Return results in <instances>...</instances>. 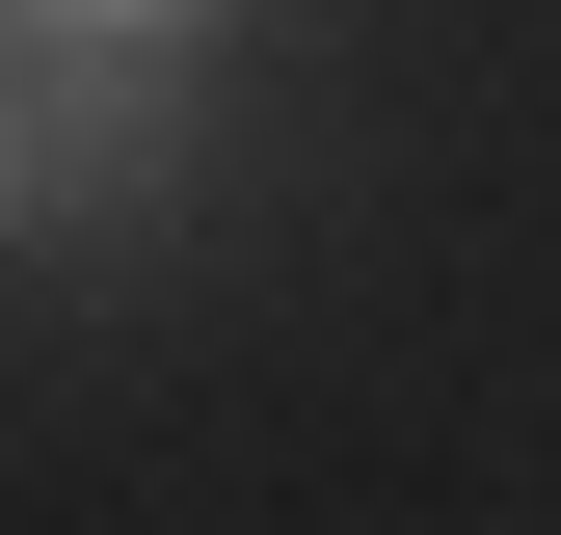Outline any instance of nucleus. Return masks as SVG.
Segmentation results:
<instances>
[{"label": "nucleus", "mask_w": 561, "mask_h": 535, "mask_svg": "<svg viewBox=\"0 0 561 535\" xmlns=\"http://www.w3.org/2000/svg\"><path fill=\"white\" fill-rule=\"evenodd\" d=\"M81 187H107V161H81V81H54V27H27V54H0V241L81 215Z\"/></svg>", "instance_id": "obj_1"}, {"label": "nucleus", "mask_w": 561, "mask_h": 535, "mask_svg": "<svg viewBox=\"0 0 561 535\" xmlns=\"http://www.w3.org/2000/svg\"><path fill=\"white\" fill-rule=\"evenodd\" d=\"M27 27H107V54H187L215 0H27Z\"/></svg>", "instance_id": "obj_2"}]
</instances>
